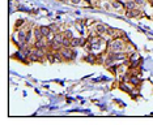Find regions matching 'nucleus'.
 Listing matches in <instances>:
<instances>
[{
    "mask_svg": "<svg viewBox=\"0 0 153 125\" xmlns=\"http://www.w3.org/2000/svg\"><path fill=\"white\" fill-rule=\"evenodd\" d=\"M50 27H51V31H53L54 34L62 33V31H60V26H59V25H56V24H53V25H50Z\"/></svg>",
    "mask_w": 153,
    "mask_h": 125,
    "instance_id": "2eb2a0df",
    "label": "nucleus"
},
{
    "mask_svg": "<svg viewBox=\"0 0 153 125\" xmlns=\"http://www.w3.org/2000/svg\"><path fill=\"white\" fill-rule=\"evenodd\" d=\"M124 8H126V10H132V9L137 8V4L134 0H127V1H124Z\"/></svg>",
    "mask_w": 153,
    "mask_h": 125,
    "instance_id": "1a4fd4ad",
    "label": "nucleus"
},
{
    "mask_svg": "<svg viewBox=\"0 0 153 125\" xmlns=\"http://www.w3.org/2000/svg\"><path fill=\"white\" fill-rule=\"evenodd\" d=\"M135 3H136L137 5H144L145 4V1H147V0H134Z\"/></svg>",
    "mask_w": 153,
    "mask_h": 125,
    "instance_id": "f3484780",
    "label": "nucleus"
},
{
    "mask_svg": "<svg viewBox=\"0 0 153 125\" xmlns=\"http://www.w3.org/2000/svg\"><path fill=\"white\" fill-rule=\"evenodd\" d=\"M24 24H25V20H17V22H16L15 27H16V29H19V27H21Z\"/></svg>",
    "mask_w": 153,
    "mask_h": 125,
    "instance_id": "dca6fc26",
    "label": "nucleus"
},
{
    "mask_svg": "<svg viewBox=\"0 0 153 125\" xmlns=\"http://www.w3.org/2000/svg\"><path fill=\"white\" fill-rule=\"evenodd\" d=\"M107 35L110 37V39H114V38H124L123 31L119 30V29H115V27H109Z\"/></svg>",
    "mask_w": 153,
    "mask_h": 125,
    "instance_id": "7ed1b4c3",
    "label": "nucleus"
},
{
    "mask_svg": "<svg viewBox=\"0 0 153 125\" xmlns=\"http://www.w3.org/2000/svg\"><path fill=\"white\" fill-rule=\"evenodd\" d=\"M71 1L74 3V4H79V3H80V0H71Z\"/></svg>",
    "mask_w": 153,
    "mask_h": 125,
    "instance_id": "a211bd4d",
    "label": "nucleus"
},
{
    "mask_svg": "<svg viewBox=\"0 0 153 125\" xmlns=\"http://www.w3.org/2000/svg\"><path fill=\"white\" fill-rule=\"evenodd\" d=\"M39 29H41V31H42V34H43L45 38H47L48 35H51V34H53V31H51V27L50 26L42 25V26H39Z\"/></svg>",
    "mask_w": 153,
    "mask_h": 125,
    "instance_id": "9b49d317",
    "label": "nucleus"
},
{
    "mask_svg": "<svg viewBox=\"0 0 153 125\" xmlns=\"http://www.w3.org/2000/svg\"><path fill=\"white\" fill-rule=\"evenodd\" d=\"M126 43L124 42V38H114V39H110L107 42V52H120L124 51V47H126Z\"/></svg>",
    "mask_w": 153,
    "mask_h": 125,
    "instance_id": "f257e3e1",
    "label": "nucleus"
},
{
    "mask_svg": "<svg viewBox=\"0 0 153 125\" xmlns=\"http://www.w3.org/2000/svg\"><path fill=\"white\" fill-rule=\"evenodd\" d=\"M128 82H130L134 88H140L141 79L139 78V76H136V74H128Z\"/></svg>",
    "mask_w": 153,
    "mask_h": 125,
    "instance_id": "39448f33",
    "label": "nucleus"
},
{
    "mask_svg": "<svg viewBox=\"0 0 153 125\" xmlns=\"http://www.w3.org/2000/svg\"><path fill=\"white\" fill-rule=\"evenodd\" d=\"M84 61L89 62V64H96L98 62V55H96L94 52H88V55L84 57Z\"/></svg>",
    "mask_w": 153,
    "mask_h": 125,
    "instance_id": "0eeeda50",
    "label": "nucleus"
},
{
    "mask_svg": "<svg viewBox=\"0 0 153 125\" xmlns=\"http://www.w3.org/2000/svg\"><path fill=\"white\" fill-rule=\"evenodd\" d=\"M135 51H136V50H135V47L132 46L131 43H128V42H127V43H126V47H124V52H126L127 55H131V54H134Z\"/></svg>",
    "mask_w": 153,
    "mask_h": 125,
    "instance_id": "ddd939ff",
    "label": "nucleus"
},
{
    "mask_svg": "<svg viewBox=\"0 0 153 125\" xmlns=\"http://www.w3.org/2000/svg\"><path fill=\"white\" fill-rule=\"evenodd\" d=\"M43 34H42V31H41L39 27H37V29H34V40H37V39H43Z\"/></svg>",
    "mask_w": 153,
    "mask_h": 125,
    "instance_id": "4468645a",
    "label": "nucleus"
},
{
    "mask_svg": "<svg viewBox=\"0 0 153 125\" xmlns=\"http://www.w3.org/2000/svg\"><path fill=\"white\" fill-rule=\"evenodd\" d=\"M94 30L97 31V34H98V35L103 37V35H106V34H107V30H109V26H107V25H103V24H97V25H96V29H94Z\"/></svg>",
    "mask_w": 153,
    "mask_h": 125,
    "instance_id": "423d86ee",
    "label": "nucleus"
},
{
    "mask_svg": "<svg viewBox=\"0 0 153 125\" xmlns=\"http://www.w3.org/2000/svg\"><path fill=\"white\" fill-rule=\"evenodd\" d=\"M60 55L62 57H63L64 61H72L76 59V55H77V52H76L75 48L72 47H62L60 48Z\"/></svg>",
    "mask_w": 153,
    "mask_h": 125,
    "instance_id": "f03ea898",
    "label": "nucleus"
},
{
    "mask_svg": "<svg viewBox=\"0 0 153 125\" xmlns=\"http://www.w3.org/2000/svg\"><path fill=\"white\" fill-rule=\"evenodd\" d=\"M17 39H19L20 44L26 43V29H20L17 30ZM19 44V46H20Z\"/></svg>",
    "mask_w": 153,
    "mask_h": 125,
    "instance_id": "6e6552de",
    "label": "nucleus"
},
{
    "mask_svg": "<svg viewBox=\"0 0 153 125\" xmlns=\"http://www.w3.org/2000/svg\"><path fill=\"white\" fill-rule=\"evenodd\" d=\"M111 3V7H113L114 10H117V12H122L124 8V1H122V0H110Z\"/></svg>",
    "mask_w": 153,
    "mask_h": 125,
    "instance_id": "20e7f679",
    "label": "nucleus"
},
{
    "mask_svg": "<svg viewBox=\"0 0 153 125\" xmlns=\"http://www.w3.org/2000/svg\"><path fill=\"white\" fill-rule=\"evenodd\" d=\"M141 59H140V55L137 54L136 51L134 52V54H131V55H128V61L130 62H135V61H140Z\"/></svg>",
    "mask_w": 153,
    "mask_h": 125,
    "instance_id": "f8f14e48",
    "label": "nucleus"
},
{
    "mask_svg": "<svg viewBox=\"0 0 153 125\" xmlns=\"http://www.w3.org/2000/svg\"><path fill=\"white\" fill-rule=\"evenodd\" d=\"M140 13H141V10L139 8H135L132 10H126L127 17H139V16H140Z\"/></svg>",
    "mask_w": 153,
    "mask_h": 125,
    "instance_id": "9d476101",
    "label": "nucleus"
}]
</instances>
